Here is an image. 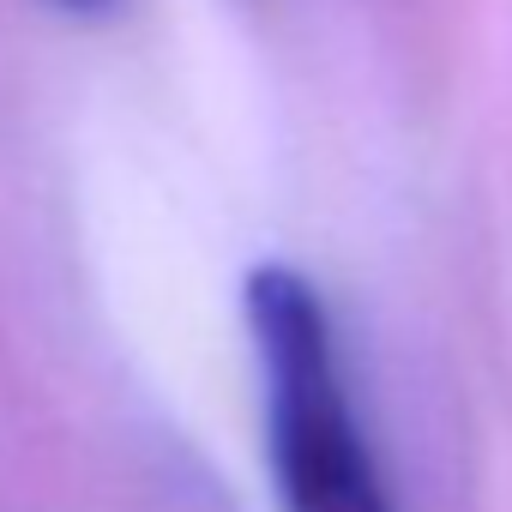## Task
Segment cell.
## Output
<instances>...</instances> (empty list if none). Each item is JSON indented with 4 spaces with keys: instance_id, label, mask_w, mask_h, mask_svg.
Here are the masks:
<instances>
[{
    "instance_id": "obj_1",
    "label": "cell",
    "mask_w": 512,
    "mask_h": 512,
    "mask_svg": "<svg viewBox=\"0 0 512 512\" xmlns=\"http://www.w3.org/2000/svg\"><path fill=\"white\" fill-rule=\"evenodd\" d=\"M241 314L260 362L266 452L284 512H392L368 434L350 410L338 332L320 290L296 266L266 260L241 284Z\"/></svg>"
},
{
    "instance_id": "obj_2",
    "label": "cell",
    "mask_w": 512,
    "mask_h": 512,
    "mask_svg": "<svg viewBox=\"0 0 512 512\" xmlns=\"http://www.w3.org/2000/svg\"><path fill=\"white\" fill-rule=\"evenodd\" d=\"M55 7H73V13H103V7H115V0H55Z\"/></svg>"
}]
</instances>
